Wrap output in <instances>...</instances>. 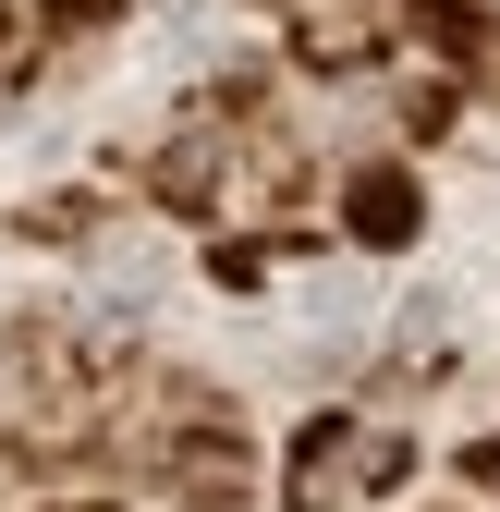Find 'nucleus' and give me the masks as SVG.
<instances>
[{
    "instance_id": "1",
    "label": "nucleus",
    "mask_w": 500,
    "mask_h": 512,
    "mask_svg": "<svg viewBox=\"0 0 500 512\" xmlns=\"http://www.w3.org/2000/svg\"><path fill=\"white\" fill-rule=\"evenodd\" d=\"M403 439L391 427H366V415H318L293 439V464H281V512H354V500H379V488H403Z\"/></svg>"
},
{
    "instance_id": "2",
    "label": "nucleus",
    "mask_w": 500,
    "mask_h": 512,
    "mask_svg": "<svg viewBox=\"0 0 500 512\" xmlns=\"http://www.w3.org/2000/svg\"><path fill=\"white\" fill-rule=\"evenodd\" d=\"M159 488H171V512H232L244 488H257V464H244V439H232V415H196L171 439V452L147 464Z\"/></svg>"
},
{
    "instance_id": "3",
    "label": "nucleus",
    "mask_w": 500,
    "mask_h": 512,
    "mask_svg": "<svg viewBox=\"0 0 500 512\" xmlns=\"http://www.w3.org/2000/svg\"><path fill=\"white\" fill-rule=\"evenodd\" d=\"M342 232H354V244H379V256H403V244L427 232V183H415L403 159H366V171L342 183Z\"/></svg>"
},
{
    "instance_id": "4",
    "label": "nucleus",
    "mask_w": 500,
    "mask_h": 512,
    "mask_svg": "<svg viewBox=\"0 0 500 512\" xmlns=\"http://www.w3.org/2000/svg\"><path fill=\"white\" fill-rule=\"evenodd\" d=\"M110 13H122V0H37V25H49V37H98Z\"/></svg>"
},
{
    "instance_id": "5",
    "label": "nucleus",
    "mask_w": 500,
    "mask_h": 512,
    "mask_svg": "<svg viewBox=\"0 0 500 512\" xmlns=\"http://www.w3.org/2000/svg\"><path fill=\"white\" fill-rule=\"evenodd\" d=\"M86 220H98V196H49V208H25V232H49V244L86 232Z\"/></svg>"
},
{
    "instance_id": "6",
    "label": "nucleus",
    "mask_w": 500,
    "mask_h": 512,
    "mask_svg": "<svg viewBox=\"0 0 500 512\" xmlns=\"http://www.w3.org/2000/svg\"><path fill=\"white\" fill-rule=\"evenodd\" d=\"M464 488H476V500H500V439H464Z\"/></svg>"
},
{
    "instance_id": "7",
    "label": "nucleus",
    "mask_w": 500,
    "mask_h": 512,
    "mask_svg": "<svg viewBox=\"0 0 500 512\" xmlns=\"http://www.w3.org/2000/svg\"><path fill=\"white\" fill-rule=\"evenodd\" d=\"M25 49H37V37H25V13H13V0H0V86L25 74Z\"/></svg>"
}]
</instances>
